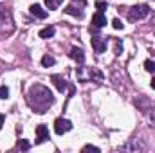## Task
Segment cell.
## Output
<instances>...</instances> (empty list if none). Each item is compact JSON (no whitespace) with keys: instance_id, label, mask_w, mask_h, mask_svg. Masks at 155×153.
<instances>
[{"instance_id":"cell-1","label":"cell","mask_w":155,"mask_h":153,"mask_svg":"<svg viewBox=\"0 0 155 153\" xmlns=\"http://www.w3.org/2000/svg\"><path fill=\"white\" fill-rule=\"evenodd\" d=\"M148 13H150V7H148L146 4H139V5H135V7L130 9V13H128V20H130V22L141 20V18H144Z\"/></svg>"},{"instance_id":"cell-2","label":"cell","mask_w":155,"mask_h":153,"mask_svg":"<svg viewBox=\"0 0 155 153\" xmlns=\"http://www.w3.org/2000/svg\"><path fill=\"white\" fill-rule=\"evenodd\" d=\"M71 128H72V122L67 121V119H63V117H58V119L54 121V132H56L58 135H63V133L69 132Z\"/></svg>"},{"instance_id":"cell-3","label":"cell","mask_w":155,"mask_h":153,"mask_svg":"<svg viewBox=\"0 0 155 153\" xmlns=\"http://www.w3.org/2000/svg\"><path fill=\"white\" fill-rule=\"evenodd\" d=\"M49 141V128L45 124H38L36 126V144H41Z\"/></svg>"},{"instance_id":"cell-4","label":"cell","mask_w":155,"mask_h":153,"mask_svg":"<svg viewBox=\"0 0 155 153\" xmlns=\"http://www.w3.org/2000/svg\"><path fill=\"white\" fill-rule=\"evenodd\" d=\"M90 43H92V49H94L96 52H105V50H107V40H105V38L92 36Z\"/></svg>"},{"instance_id":"cell-5","label":"cell","mask_w":155,"mask_h":153,"mask_svg":"<svg viewBox=\"0 0 155 153\" xmlns=\"http://www.w3.org/2000/svg\"><path fill=\"white\" fill-rule=\"evenodd\" d=\"M92 25H94V27H97V29L107 25V16L103 15V11H97V13L92 16Z\"/></svg>"},{"instance_id":"cell-6","label":"cell","mask_w":155,"mask_h":153,"mask_svg":"<svg viewBox=\"0 0 155 153\" xmlns=\"http://www.w3.org/2000/svg\"><path fill=\"white\" fill-rule=\"evenodd\" d=\"M29 9H31V13H33L36 18H41V20H43V18H47V11H45L40 4H33Z\"/></svg>"},{"instance_id":"cell-7","label":"cell","mask_w":155,"mask_h":153,"mask_svg":"<svg viewBox=\"0 0 155 153\" xmlns=\"http://www.w3.org/2000/svg\"><path fill=\"white\" fill-rule=\"evenodd\" d=\"M69 56H71L72 60H76L79 65H81V63L85 61V54H83V50H81V49H78V47H72V49H71Z\"/></svg>"},{"instance_id":"cell-8","label":"cell","mask_w":155,"mask_h":153,"mask_svg":"<svg viewBox=\"0 0 155 153\" xmlns=\"http://www.w3.org/2000/svg\"><path fill=\"white\" fill-rule=\"evenodd\" d=\"M51 79H52V83L56 85V88H58L60 92H63V90L67 88V81H65V79H63L61 76H52Z\"/></svg>"},{"instance_id":"cell-9","label":"cell","mask_w":155,"mask_h":153,"mask_svg":"<svg viewBox=\"0 0 155 153\" xmlns=\"http://www.w3.org/2000/svg\"><path fill=\"white\" fill-rule=\"evenodd\" d=\"M54 33H56V29H54L52 25H49V27H45V29H41V31H40V38H43V40L52 38V36H54Z\"/></svg>"},{"instance_id":"cell-10","label":"cell","mask_w":155,"mask_h":153,"mask_svg":"<svg viewBox=\"0 0 155 153\" xmlns=\"http://www.w3.org/2000/svg\"><path fill=\"white\" fill-rule=\"evenodd\" d=\"M65 13H67V15H72V16H76V18H83V16H85V15H83V11H78L74 4H71V5L65 9Z\"/></svg>"},{"instance_id":"cell-11","label":"cell","mask_w":155,"mask_h":153,"mask_svg":"<svg viewBox=\"0 0 155 153\" xmlns=\"http://www.w3.org/2000/svg\"><path fill=\"white\" fill-rule=\"evenodd\" d=\"M41 65H43V67H51V65H54V58L49 56V54H45V56L41 58Z\"/></svg>"},{"instance_id":"cell-12","label":"cell","mask_w":155,"mask_h":153,"mask_svg":"<svg viewBox=\"0 0 155 153\" xmlns=\"http://www.w3.org/2000/svg\"><path fill=\"white\" fill-rule=\"evenodd\" d=\"M61 2H63V0H45V4H47L49 9H58Z\"/></svg>"},{"instance_id":"cell-13","label":"cell","mask_w":155,"mask_h":153,"mask_svg":"<svg viewBox=\"0 0 155 153\" xmlns=\"http://www.w3.org/2000/svg\"><path fill=\"white\" fill-rule=\"evenodd\" d=\"M144 69H146L148 72H155V61H150V60H148V61L144 63Z\"/></svg>"},{"instance_id":"cell-14","label":"cell","mask_w":155,"mask_h":153,"mask_svg":"<svg viewBox=\"0 0 155 153\" xmlns=\"http://www.w3.org/2000/svg\"><path fill=\"white\" fill-rule=\"evenodd\" d=\"M18 146H20V150H24V151H27V150L31 148V144H29L27 141H24V139H22V141L18 142Z\"/></svg>"},{"instance_id":"cell-15","label":"cell","mask_w":155,"mask_h":153,"mask_svg":"<svg viewBox=\"0 0 155 153\" xmlns=\"http://www.w3.org/2000/svg\"><path fill=\"white\" fill-rule=\"evenodd\" d=\"M9 96V90H7V86H0V99H5Z\"/></svg>"},{"instance_id":"cell-16","label":"cell","mask_w":155,"mask_h":153,"mask_svg":"<svg viewBox=\"0 0 155 153\" xmlns=\"http://www.w3.org/2000/svg\"><path fill=\"white\" fill-rule=\"evenodd\" d=\"M83 151H94V153H99V148H96V146L88 144V146H85V148H83Z\"/></svg>"},{"instance_id":"cell-17","label":"cell","mask_w":155,"mask_h":153,"mask_svg":"<svg viewBox=\"0 0 155 153\" xmlns=\"http://www.w3.org/2000/svg\"><path fill=\"white\" fill-rule=\"evenodd\" d=\"M96 7H97V11H105L107 9V2H96Z\"/></svg>"},{"instance_id":"cell-18","label":"cell","mask_w":155,"mask_h":153,"mask_svg":"<svg viewBox=\"0 0 155 153\" xmlns=\"http://www.w3.org/2000/svg\"><path fill=\"white\" fill-rule=\"evenodd\" d=\"M112 25H114V29H123V24H121V20L116 18L114 22H112Z\"/></svg>"},{"instance_id":"cell-19","label":"cell","mask_w":155,"mask_h":153,"mask_svg":"<svg viewBox=\"0 0 155 153\" xmlns=\"http://www.w3.org/2000/svg\"><path fill=\"white\" fill-rule=\"evenodd\" d=\"M119 50H121V43L117 41V43H116V54H119Z\"/></svg>"},{"instance_id":"cell-20","label":"cell","mask_w":155,"mask_h":153,"mask_svg":"<svg viewBox=\"0 0 155 153\" xmlns=\"http://www.w3.org/2000/svg\"><path fill=\"white\" fill-rule=\"evenodd\" d=\"M2 126H4V115L0 114V130H2Z\"/></svg>"},{"instance_id":"cell-21","label":"cell","mask_w":155,"mask_h":153,"mask_svg":"<svg viewBox=\"0 0 155 153\" xmlns=\"http://www.w3.org/2000/svg\"><path fill=\"white\" fill-rule=\"evenodd\" d=\"M152 88H155V77L152 79Z\"/></svg>"}]
</instances>
